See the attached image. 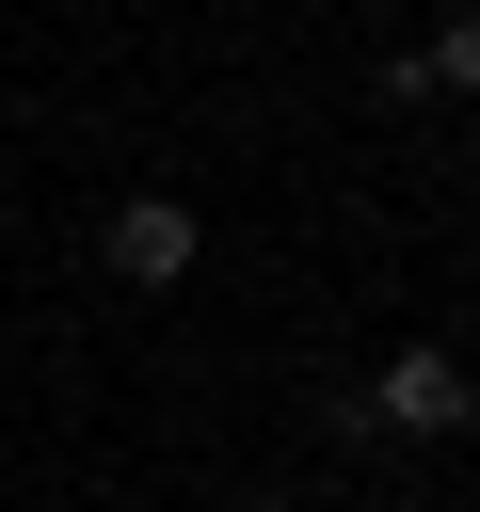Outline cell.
Returning <instances> with one entry per match:
<instances>
[{
	"label": "cell",
	"mask_w": 480,
	"mask_h": 512,
	"mask_svg": "<svg viewBox=\"0 0 480 512\" xmlns=\"http://www.w3.org/2000/svg\"><path fill=\"white\" fill-rule=\"evenodd\" d=\"M384 96H480V0H464L432 48H400V64H384Z\"/></svg>",
	"instance_id": "cell-3"
},
{
	"label": "cell",
	"mask_w": 480,
	"mask_h": 512,
	"mask_svg": "<svg viewBox=\"0 0 480 512\" xmlns=\"http://www.w3.org/2000/svg\"><path fill=\"white\" fill-rule=\"evenodd\" d=\"M352 416H368V432H464V416H480V384H464V352L400 336V352H384V368L352 384Z\"/></svg>",
	"instance_id": "cell-1"
},
{
	"label": "cell",
	"mask_w": 480,
	"mask_h": 512,
	"mask_svg": "<svg viewBox=\"0 0 480 512\" xmlns=\"http://www.w3.org/2000/svg\"><path fill=\"white\" fill-rule=\"evenodd\" d=\"M96 256H112V272H128V288H192V256H208V224H192V208H176V192H128V208H112V240H96Z\"/></svg>",
	"instance_id": "cell-2"
}]
</instances>
